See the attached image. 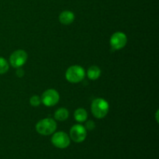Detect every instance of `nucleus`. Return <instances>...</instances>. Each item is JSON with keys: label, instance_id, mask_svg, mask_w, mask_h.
Listing matches in <instances>:
<instances>
[{"label": "nucleus", "instance_id": "nucleus-16", "mask_svg": "<svg viewBox=\"0 0 159 159\" xmlns=\"http://www.w3.org/2000/svg\"><path fill=\"white\" fill-rule=\"evenodd\" d=\"M16 75L19 76V77H23L24 75V71L20 68H18V70L16 71Z\"/></svg>", "mask_w": 159, "mask_h": 159}, {"label": "nucleus", "instance_id": "nucleus-8", "mask_svg": "<svg viewBox=\"0 0 159 159\" xmlns=\"http://www.w3.org/2000/svg\"><path fill=\"white\" fill-rule=\"evenodd\" d=\"M86 136V129L81 124H75L70 130V138L75 143H81L84 141Z\"/></svg>", "mask_w": 159, "mask_h": 159}, {"label": "nucleus", "instance_id": "nucleus-4", "mask_svg": "<svg viewBox=\"0 0 159 159\" xmlns=\"http://www.w3.org/2000/svg\"><path fill=\"white\" fill-rule=\"evenodd\" d=\"M59 99H60L59 93L53 89L46 90L41 96V102H43V105L48 107L55 106L59 102Z\"/></svg>", "mask_w": 159, "mask_h": 159}, {"label": "nucleus", "instance_id": "nucleus-14", "mask_svg": "<svg viewBox=\"0 0 159 159\" xmlns=\"http://www.w3.org/2000/svg\"><path fill=\"white\" fill-rule=\"evenodd\" d=\"M30 103L34 107H39L41 103V98L38 96H33L30 99Z\"/></svg>", "mask_w": 159, "mask_h": 159}, {"label": "nucleus", "instance_id": "nucleus-11", "mask_svg": "<svg viewBox=\"0 0 159 159\" xmlns=\"http://www.w3.org/2000/svg\"><path fill=\"white\" fill-rule=\"evenodd\" d=\"M69 116V112L65 108H59L54 113V118L58 121H65Z\"/></svg>", "mask_w": 159, "mask_h": 159}, {"label": "nucleus", "instance_id": "nucleus-6", "mask_svg": "<svg viewBox=\"0 0 159 159\" xmlns=\"http://www.w3.org/2000/svg\"><path fill=\"white\" fill-rule=\"evenodd\" d=\"M70 142L71 141L68 135L63 131H59L54 134L51 138V143L57 148H66L69 146Z\"/></svg>", "mask_w": 159, "mask_h": 159}, {"label": "nucleus", "instance_id": "nucleus-1", "mask_svg": "<svg viewBox=\"0 0 159 159\" xmlns=\"http://www.w3.org/2000/svg\"><path fill=\"white\" fill-rule=\"evenodd\" d=\"M110 106L108 102L102 98H97L91 104V111L93 116L97 119H102L108 113Z\"/></svg>", "mask_w": 159, "mask_h": 159}, {"label": "nucleus", "instance_id": "nucleus-13", "mask_svg": "<svg viewBox=\"0 0 159 159\" xmlns=\"http://www.w3.org/2000/svg\"><path fill=\"white\" fill-rule=\"evenodd\" d=\"M9 68V63L4 57H0V75H3L8 71Z\"/></svg>", "mask_w": 159, "mask_h": 159}, {"label": "nucleus", "instance_id": "nucleus-15", "mask_svg": "<svg viewBox=\"0 0 159 159\" xmlns=\"http://www.w3.org/2000/svg\"><path fill=\"white\" fill-rule=\"evenodd\" d=\"M95 127H96V124H95V123L93 122V120H89L88 122H86V124H85V128L86 129V130H93Z\"/></svg>", "mask_w": 159, "mask_h": 159}, {"label": "nucleus", "instance_id": "nucleus-3", "mask_svg": "<svg viewBox=\"0 0 159 159\" xmlns=\"http://www.w3.org/2000/svg\"><path fill=\"white\" fill-rule=\"evenodd\" d=\"M85 76V70L79 65H72L67 69L65 78L71 83L82 82Z\"/></svg>", "mask_w": 159, "mask_h": 159}, {"label": "nucleus", "instance_id": "nucleus-9", "mask_svg": "<svg viewBox=\"0 0 159 159\" xmlns=\"http://www.w3.org/2000/svg\"><path fill=\"white\" fill-rule=\"evenodd\" d=\"M75 20V14L69 10L63 11L59 15V21L63 25H70Z\"/></svg>", "mask_w": 159, "mask_h": 159}, {"label": "nucleus", "instance_id": "nucleus-5", "mask_svg": "<svg viewBox=\"0 0 159 159\" xmlns=\"http://www.w3.org/2000/svg\"><path fill=\"white\" fill-rule=\"evenodd\" d=\"M27 53L23 50L14 51L9 57V63L13 68H18L23 66L27 61Z\"/></svg>", "mask_w": 159, "mask_h": 159}, {"label": "nucleus", "instance_id": "nucleus-10", "mask_svg": "<svg viewBox=\"0 0 159 159\" xmlns=\"http://www.w3.org/2000/svg\"><path fill=\"white\" fill-rule=\"evenodd\" d=\"M74 117L77 122H85L86 120L87 117H88V113H87L86 110L85 109L79 108L75 111Z\"/></svg>", "mask_w": 159, "mask_h": 159}, {"label": "nucleus", "instance_id": "nucleus-2", "mask_svg": "<svg viewBox=\"0 0 159 159\" xmlns=\"http://www.w3.org/2000/svg\"><path fill=\"white\" fill-rule=\"evenodd\" d=\"M57 129V124L51 118H45L36 124V130L40 134L47 136L54 134Z\"/></svg>", "mask_w": 159, "mask_h": 159}, {"label": "nucleus", "instance_id": "nucleus-12", "mask_svg": "<svg viewBox=\"0 0 159 159\" xmlns=\"http://www.w3.org/2000/svg\"><path fill=\"white\" fill-rule=\"evenodd\" d=\"M101 75V70L99 67L97 66H92L90 67L87 71V75L89 79L91 80H96L99 78Z\"/></svg>", "mask_w": 159, "mask_h": 159}, {"label": "nucleus", "instance_id": "nucleus-7", "mask_svg": "<svg viewBox=\"0 0 159 159\" xmlns=\"http://www.w3.org/2000/svg\"><path fill=\"white\" fill-rule=\"evenodd\" d=\"M110 43L113 50L123 49L127 43V37L124 33L116 32L110 37Z\"/></svg>", "mask_w": 159, "mask_h": 159}, {"label": "nucleus", "instance_id": "nucleus-17", "mask_svg": "<svg viewBox=\"0 0 159 159\" xmlns=\"http://www.w3.org/2000/svg\"><path fill=\"white\" fill-rule=\"evenodd\" d=\"M158 111H157V113H156V120H157V122H158Z\"/></svg>", "mask_w": 159, "mask_h": 159}]
</instances>
